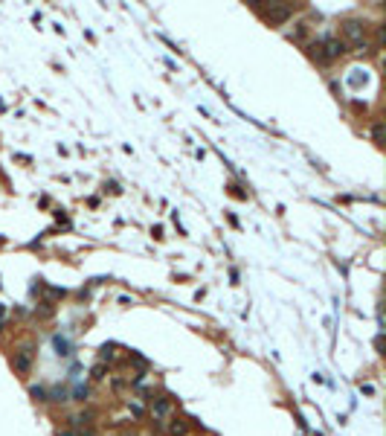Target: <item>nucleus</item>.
Wrapping results in <instances>:
<instances>
[{"label":"nucleus","instance_id":"nucleus-1","mask_svg":"<svg viewBox=\"0 0 386 436\" xmlns=\"http://www.w3.org/2000/svg\"><path fill=\"white\" fill-rule=\"evenodd\" d=\"M343 35L352 41L354 47H363V44H366V23H363V20H354V17H349V20L343 23Z\"/></svg>","mask_w":386,"mask_h":436},{"label":"nucleus","instance_id":"nucleus-2","mask_svg":"<svg viewBox=\"0 0 386 436\" xmlns=\"http://www.w3.org/2000/svg\"><path fill=\"white\" fill-rule=\"evenodd\" d=\"M319 50H322V55H325V61H331V58L346 55V52H349V47H346V41H340V38H322Z\"/></svg>","mask_w":386,"mask_h":436},{"label":"nucleus","instance_id":"nucleus-3","mask_svg":"<svg viewBox=\"0 0 386 436\" xmlns=\"http://www.w3.org/2000/svg\"><path fill=\"white\" fill-rule=\"evenodd\" d=\"M290 15H293V6L290 3H270V9H264V17H267L270 23H285Z\"/></svg>","mask_w":386,"mask_h":436},{"label":"nucleus","instance_id":"nucleus-4","mask_svg":"<svg viewBox=\"0 0 386 436\" xmlns=\"http://www.w3.org/2000/svg\"><path fill=\"white\" fill-rule=\"evenodd\" d=\"M12 367H15V372L26 375V372L32 369V349H29V346H23L20 352H15V358H12Z\"/></svg>","mask_w":386,"mask_h":436},{"label":"nucleus","instance_id":"nucleus-5","mask_svg":"<svg viewBox=\"0 0 386 436\" xmlns=\"http://www.w3.org/2000/svg\"><path fill=\"white\" fill-rule=\"evenodd\" d=\"M186 422H180V419H174L171 425H168V436H186Z\"/></svg>","mask_w":386,"mask_h":436},{"label":"nucleus","instance_id":"nucleus-6","mask_svg":"<svg viewBox=\"0 0 386 436\" xmlns=\"http://www.w3.org/2000/svg\"><path fill=\"white\" fill-rule=\"evenodd\" d=\"M151 410H154V416H157V419H163V416H166V413H168V404L163 402V399H157V402H154V407H151Z\"/></svg>","mask_w":386,"mask_h":436},{"label":"nucleus","instance_id":"nucleus-7","mask_svg":"<svg viewBox=\"0 0 386 436\" xmlns=\"http://www.w3.org/2000/svg\"><path fill=\"white\" fill-rule=\"evenodd\" d=\"M90 419H93L90 413H79V416H73V419H70V422H73V425H82V422H84V425H87V422H90Z\"/></svg>","mask_w":386,"mask_h":436},{"label":"nucleus","instance_id":"nucleus-8","mask_svg":"<svg viewBox=\"0 0 386 436\" xmlns=\"http://www.w3.org/2000/svg\"><path fill=\"white\" fill-rule=\"evenodd\" d=\"M93 378H96V381L105 378V364H96V367H93Z\"/></svg>","mask_w":386,"mask_h":436},{"label":"nucleus","instance_id":"nucleus-9","mask_svg":"<svg viewBox=\"0 0 386 436\" xmlns=\"http://www.w3.org/2000/svg\"><path fill=\"white\" fill-rule=\"evenodd\" d=\"M32 396L38 399V402H47V393H44L41 387H32Z\"/></svg>","mask_w":386,"mask_h":436},{"label":"nucleus","instance_id":"nucleus-10","mask_svg":"<svg viewBox=\"0 0 386 436\" xmlns=\"http://www.w3.org/2000/svg\"><path fill=\"white\" fill-rule=\"evenodd\" d=\"M114 358H117V355H114V349H108V346L102 349V361H114Z\"/></svg>","mask_w":386,"mask_h":436},{"label":"nucleus","instance_id":"nucleus-11","mask_svg":"<svg viewBox=\"0 0 386 436\" xmlns=\"http://www.w3.org/2000/svg\"><path fill=\"white\" fill-rule=\"evenodd\" d=\"M55 436H79V434H73V431H58Z\"/></svg>","mask_w":386,"mask_h":436},{"label":"nucleus","instance_id":"nucleus-12","mask_svg":"<svg viewBox=\"0 0 386 436\" xmlns=\"http://www.w3.org/2000/svg\"><path fill=\"white\" fill-rule=\"evenodd\" d=\"M0 326H3V305H0Z\"/></svg>","mask_w":386,"mask_h":436}]
</instances>
